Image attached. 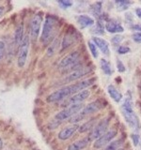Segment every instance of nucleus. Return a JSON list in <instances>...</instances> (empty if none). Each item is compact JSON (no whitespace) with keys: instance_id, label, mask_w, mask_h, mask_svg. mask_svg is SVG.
I'll return each mask as SVG.
<instances>
[{"instance_id":"obj_1","label":"nucleus","mask_w":141,"mask_h":150,"mask_svg":"<svg viewBox=\"0 0 141 150\" xmlns=\"http://www.w3.org/2000/svg\"><path fill=\"white\" fill-rule=\"evenodd\" d=\"M96 82V78H89V79H86L83 80L81 82H77L70 84V86H63L62 88L58 89L55 92H53L52 94L47 97V101L48 102H58V101H62L66 98H68L70 97H72L75 94H77L78 92H81L82 90H85L88 87H89L90 86Z\"/></svg>"},{"instance_id":"obj_2","label":"nucleus","mask_w":141,"mask_h":150,"mask_svg":"<svg viewBox=\"0 0 141 150\" xmlns=\"http://www.w3.org/2000/svg\"><path fill=\"white\" fill-rule=\"evenodd\" d=\"M58 21L55 16L53 15H46L45 20L43 23V27H42L41 32V40L42 44L48 45L50 41L54 39V37L58 29Z\"/></svg>"},{"instance_id":"obj_3","label":"nucleus","mask_w":141,"mask_h":150,"mask_svg":"<svg viewBox=\"0 0 141 150\" xmlns=\"http://www.w3.org/2000/svg\"><path fill=\"white\" fill-rule=\"evenodd\" d=\"M105 106V103H103V100H94V101L88 103V105L85 106L83 108V110L80 112H78L77 115H75L73 117H70L69 122L72 124H76V123H78V122L84 120L87 116L95 114V112L102 110Z\"/></svg>"},{"instance_id":"obj_4","label":"nucleus","mask_w":141,"mask_h":150,"mask_svg":"<svg viewBox=\"0 0 141 150\" xmlns=\"http://www.w3.org/2000/svg\"><path fill=\"white\" fill-rule=\"evenodd\" d=\"M121 112L122 115L124 116L125 121L128 123V125L132 129H137L139 127V121L136 115L135 114V111L133 109V101L130 98H126L123 104L121 105Z\"/></svg>"},{"instance_id":"obj_5","label":"nucleus","mask_w":141,"mask_h":150,"mask_svg":"<svg viewBox=\"0 0 141 150\" xmlns=\"http://www.w3.org/2000/svg\"><path fill=\"white\" fill-rule=\"evenodd\" d=\"M58 68L65 72L68 70H72V68H73V70L82 68V66H80V54L78 52H73L66 55L59 62Z\"/></svg>"},{"instance_id":"obj_6","label":"nucleus","mask_w":141,"mask_h":150,"mask_svg":"<svg viewBox=\"0 0 141 150\" xmlns=\"http://www.w3.org/2000/svg\"><path fill=\"white\" fill-rule=\"evenodd\" d=\"M84 107H85L84 103H74V104L66 107L62 111L58 112L55 115V119L58 121H64L70 119V117H73V115H77L78 112H81Z\"/></svg>"},{"instance_id":"obj_7","label":"nucleus","mask_w":141,"mask_h":150,"mask_svg":"<svg viewBox=\"0 0 141 150\" xmlns=\"http://www.w3.org/2000/svg\"><path fill=\"white\" fill-rule=\"evenodd\" d=\"M109 118L106 117V118H103L98 123L95 125V127L92 129L90 131V133L88 136V138L90 140V142L97 140L98 138H100L101 136H103L105 132L108 131V128H109Z\"/></svg>"},{"instance_id":"obj_8","label":"nucleus","mask_w":141,"mask_h":150,"mask_svg":"<svg viewBox=\"0 0 141 150\" xmlns=\"http://www.w3.org/2000/svg\"><path fill=\"white\" fill-rule=\"evenodd\" d=\"M29 40L30 38L28 35H26L22 43L19 46L18 49V58H17V64L19 68H24L27 60L28 51H29Z\"/></svg>"},{"instance_id":"obj_9","label":"nucleus","mask_w":141,"mask_h":150,"mask_svg":"<svg viewBox=\"0 0 141 150\" xmlns=\"http://www.w3.org/2000/svg\"><path fill=\"white\" fill-rule=\"evenodd\" d=\"M42 23V15L41 13L35 14L30 22V39L33 42L37 41Z\"/></svg>"},{"instance_id":"obj_10","label":"nucleus","mask_w":141,"mask_h":150,"mask_svg":"<svg viewBox=\"0 0 141 150\" xmlns=\"http://www.w3.org/2000/svg\"><path fill=\"white\" fill-rule=\"evenodd\" d=\"M91 69H92L89 67H82L78 69H75L73 71L70 72L69 75H67L63 80H61L58 83V84H63L66 83H72V82L76 81V80L80 79L81 77H84L85 75H87L88 73L90 72Z\"/></svg>"},{"instance_id":"obj_11","label":"nucleus","mask_w":141,"mask_h":150,"mask_svg":"<svg viewBox=\"0 0 141 150\" xmlns=\"http://www.w3.org/2000/svg\"><path fill=\"white\" fill-rule=\"evenodd\" d=\"M117 134H118V131L116 129L108 130L107 132H105L103 136H101L100 138H98L97 140L94 141L93 147L96 148V149L103 148L105 146H106V145L110 142H112L113 139L117 136Z\"/></svg>"},{"instance_id":"obj_12","label":"nucleus","mask_w":141,"mask_h":150,"mask_svg":"<svg viewBox=\"0 0 141 150\" xmlns=\"http://www.w3.org/2000/svg\"><path fill=\"white\" fill-rule=\"evenodd\" d=\"M89 96H90V91L88 90V89H85V90H82L81 92H78L75 95L62 100V103L67 107L74 104V103H83V101L86 100Z\"/></svg>"},{"instance_id":"obj_13","label":"nucleus","mask_w":141,"mask_h":150,"mask_svg":"<svg viewBox=\"0 0 141 150\" xmlns=\"http://www.w3.org/2000/svg\"><path fill=\"white\" fill-rule=\"evenodd\" d=\"M78 129H79V126H77L76 124L68 126L59 131L58 134V137L61 141H66L72 137V136L76 132V130H78Z\"/></svg>"},{"instance_id":"obj_14","label":"nucleus","mask_w":141,"mask_h":150,"mask_svg":"<svg viewBox=\"0 0 141 150\" xmlns=\"http://www.w3.org/2000/svg\"><path fill=\"white\" fill-rule=\"evenodd\" d=\"M92 41L94 42V44L97 46L98 49H100L101 52L105 55H108L109 54V44H108V42L102 39V38H99V37H93L92 38Z\"/></svg>"},{"instance_id":"obj_15","label":"nucleus","mask_w":141,"mask_h":150,"mask_svg":"<svg viewBox=\"0 0 141 150\" xmlns=\"http://www.w3.org/2000/svg\"><path fill=\"white\" fill-rule=\"evenodd\" d=\"M24 31H25L24 25L23 23H19L17 27L15 28V31H14V35H13V40L15 46H20V44L22 43L24 38L26 36L24 34Z\"/></svg>"},{"instance_id":"obj_16","label":"nucleus","mask_w":141,"mask_h":150,"mask_svg":"<svg viewBox=\"0 0 141 150\" xmlns=\"http://www.w3.org/2000/svg\"><path fill=\"white\" fill-rule=\"evenodd\" d=\"M89 143H90V140H89L88 137L83 138L81 140H78L76 142L70 144L68 146L67 150H83L88 146Z\"/></svg>"},{"instance_id":"obj_17","label":"nucleus","mask_w":141,"mask_h":150,"mask_svg":"<svg viewBox=\"0 0 141 150\" xmlns=\"http://www.w3.org/2000/svg\"><path fill=\"white\" fill-rule=\"evenodd\" d=\"M76 21L78 23V25L81 27V29H84V28L91 26L94 25V19L91 18L88 15H85V14H82V15H79L76 18Z\"/></svg>"},{"instance_id":"obj_18","label":"nucleus","mask_w":141,"mask_h":150,"mask_svg":"<svg viewBox=\"0 0 141 150\" xmlns=\"http://www.w3.org/2000/svg\"><path fill=\"white\" fill-rule=\"evenodd\" d=\"M105 30H107V32L109 33H122L124 31V28L122 27V25L119 23H116V22H107L105 23Z\"/></svg>"},{"instance_id":"obj_19","label":"nucleus","mask_w":141,"mask_h":150,"mask_svg":"<svg viewBox=\"0 0 141 150\" xmlns=\"http://www.w3.org/2000/svg\"><path fill=\"white\" fill-rule=\"evenodd\" d=\"M107 92L109 94V96L114 100L116 102H120L122 98V95L121 93L118 90V89L113 86V84H109L107 86Z\"/></svg>"},{"instance_id":"obj_20","label":"nucleus","mask_w":141,"mask_h":150,"mask_svg":"<svg viewBox=\"0 0 141 150\" xmlns=\"http://www.w3.org/2000/svg\"><path fill=\"white\" fill-rule=\"evenodd\" d=\"M96 125V120L95 118H92L90 120H88L87 122H85L84 124H82L81 126H79V132L81 133H84V132H87V131H89V130H92V129L95 127Z\"/></svg>"},{"instance_id":"obj_21","label":"nucleus","mask_w":141,"mask_h":150,"mask_svg":"<svg viewBox=\"0 0 141 150\" xmlns=\"http://www.w3.org/2000/svg\"><path fill=\"white\" fill-rule=\"evenodd\" d=\"M123 142H124L123 139H118L115 141H112L106 146L103 147V150H119L121 147V145L123 144Z\"/></svg>"},{"instance_id":"obj_22","label":"nucleus","mask_w":141,"mask_h":150,"mask_svg":"<svg viewBox=\"0 0 141 150\" xmlns=\"http://www.w3.org/2000/svg\"><path fill=\"white\" fill-rule=\"evenodd\" d=\"M100 66H101V69L103 72H105L106 75H111L113 73V69H112V66L110 64L109 61H107L105 58H102L100 60Z\"/></svg>"},{"instance_id":"obj_23","label":"nucleus","mask_w":141,"mask_h":150,"mask_svg":"<svg viewBox=\"0 0 141 150\" xmlns=\"http://www.w3.org/2000/svg\"><path fill=\"white\" fill-rule=\"evenodd\" d=\"M90 11L95 17H100L102 15V2H96L90 7Z\"/></svg>"},{"instance_id":"obj_24","label":"nucleus","mask_w":141,"mask_h":150,"mask_svg":"<svg viewBox=\"0 0 141 150\" xmlns=\"http://www.w3.org/2000/svg\"><path fill=\"white\" fill-rule=\"evenodd\" d=\"M59 42L60 41H59L58 39H56L53 41V43H52L49 46L48 50H47V55H48V56H52V55H54L56 53V51L58 50V47H59Z\"/></svg>"},{"instance_id":"obj_25","label":"nucleus","mask_w":141,"mask_h":150,"mask_svg":"<svg viewBox=\"0 0 141 150\" xmlns=\"http://www.w3.org/2000/svg\"><path fill=\"white\" fill-rule=\"evenodd\" d=\"M74 39L75 37L73 36V34H70V33H68L67 35H65L64 39H63V42H62V49L61 50H64L65 48H67V47L70 46L72 45V43L74 41Z\"/></svg>"},{"instance_id":"obj_26","label":"nucleus","mask_w":141,"mask_h":150,"mask_svg":"<svg viewBox=\"0 0 141 150\" xmlns=\"http://www.w3.org/2000/svg\"><path fill=\"white\" fill-rule=\"evenodd\" d=\"M105 27L103 26L102 22L98 21L97 23H96V26L93 28L91 32L93 33V34H96V35H102V34L105 33Z\"/></svg>"},{"instance_id":"obj_27","label":"nucleus","mask_w":141,"mask_h":150,"mask_svg":"<svg viewBox=\"0 0 141 150\" xmlns=\"http://www.w3.org/2000/svg\"><path fill=\"white\" fill-rule=\"evenodd\" d=\"M88 48L90 50V53L92 54V56L94 58H97L99 56V53H98V48L97 46L94 44V42L92 40H89L88 42Z\"/></svg>"},{"instance_id":"obj_28","label":"nucleus","mask_w":141,"mask_h":150,"mask_svg":"<svg viewBox=\"0 0 141 150\" xmlns=\"http://www.w3.org/2000/svg\"><path fill=\"white\" fill-rule=\"evenodd\" d=\"M131 4H132V2H130V1H116L118 11H120L127 9Z\"/></svg>"},{"instance_id":"obj_29","label":"nucleus","mask_w":141,"mask_h":150,"mask_svg":"<svg viewBox=\"0 0 141 150\" xmlns=\"http://www.w3.org/2000/svg\"><path fill=\"white\" fill-rule=\"evenodd\" d=\"M130 48L127 46H123V45H120L119 46V48H118V53L120 54H128L130 52Z\"/></svg>"},{"instance_id":"obj_30","label":"nucleus","mask_w":141,"mask_h":150,"mask_svg":"<svg viewBox=\"0 0 141 150\" xmlns=\"http://www.w3.org/2000/svg\"><path fill=\"white\" fill-rule=\"evenodd\" d=\"M122 40H123V37L120 35H116L112 38V42L114 44H120Z\"/></svg>"},{"instance_id":"obj_31","label":"nucleus","mask_w":141,"mask_h":150,"mask_svg":"<svg viewBox=\"0 0 141 150\" xmlns=\"http://www.w3.org/2000/svg\"><path fill=\"white\" fill-rule=\"evenodd\" d=\"M117 69H118V70H119L120 72H124L125 69H126L125 66L123 65V63H122L120 59L117 60Z\"/></svg>"},{"instance_id":"obj_32","label":"nucleus","mask_w":141,"mask_h":150,"mask_svg":"<svg viewBox=\"0 0 141 150\" xmlns=\"http://www.w3.org/2000/svg\"><path fill=\"white\" fill-rule=\"evenodd\" d=\"M132 39H133V40H135V42L141 43V32H136V33H135V34H133Z\"/></svg>"},{"instance_id":"obj_33","label":"nucleus","mask_w":141,"mask_h":150,"mask_svg":"<svg viewBox=\"0 0 141 150\" xmlns=\"http://www.w3.org/2000/svg\"><path fill=\"white\" fill-rule=\"evenodd\" d=\"M5 48H6V47H5L4 41L0 40V60H2V58L5 55Z\"/></svg>"},{"instance_id":"obj_34","label":"nucleus","mask_w":141,"mask_h":150,"mask_svg":"<svg viewBox=\"0 0 141 150\" xmlns=\"http://www.w3.org/2000/svg\"><path fill=\"white\" fill-rule=\"evenodd\" d=\"M58 3L60 4V6L62 8H70L73 5V2L72 1H68V0H66V1H58Z\"/></svg>"},{"instance_id":"obj_35","label":"nucleus","mask_w":141,"mask_h":150,"mask_svg":"<svg viewBox=\"0 0 141 150\" xmlns=\"http://www.w3.org/2000/svg\"><path fill=\"white\" fill-rule=\"evenodd\" d=\"M132 140H133V144L135 146H137L138 145V143H139V135L137 134H132Z\"/></svg>"},{"instance_id":"obj_36","label":"nucleus","mask_w":141,"mask_h":150,"mask_svg":"<svg viewBox=\"0 0 141 150\" xmlns=\"http://www.w3.org/2000/svg\"><path fill=\"white\" fill-rule=\"evenodd\" d=\"M130 28L133 30H135L137 32H141V23H135V25H130Z\"/></svg>"},{"instance_id":"obj_37","label":"nucleus","mask_w":141,"mask_h":150,"mask_svg":"<svg viewBox=\"0 0 141 150\" xmlns=\"http://www.w3.org/2000/svg\"><path fill=\"white\" fill-rule=\"evenodd\" d=\"M135 14L137 15L138 18L141 19V8H137L135 9Z\"/></svg>"},{"instance_id":"obj_38","label":"nucleus","mask_w":141,"mask_h":150,"mask_svg":"<svg viewBox=\"0 0 141 150\" xmlns=\"http://www.w3.org/2000/svg\"><path fill=\"white\" fill-rule=\"evenodd\" d=\"M4 11H5V8L3 6H0V16H1L2 14H3Z\"/></svg>"},{"instance_id":"obj_39","label":"nucleus","mask_w":141,"mask_h":150,"mask_svg":"<svg viewBox=\"0 0 141 150\" xmlns=\"http://www.w3.org/2000/svg\"><path fill=\"white\" fill-rule=\"evenodd\" d=\"M2 147H3V142H2L1 138H0V150L2 149Z\"/></svg>"},{"instance_id":"obj_40","label":"nucleus","mask_w":141,"mask_h":150,"mask_svg":"<svg viewBox=\"0 0 141 150\" xmlns=\"http://www.w3.org/2000/svg\"><path fill=\"white\" fill-rule=\"evenodd\" d=\"M119 150H123V149H122V148H120V149H119Z\"/></svg>"}]
</instances>
